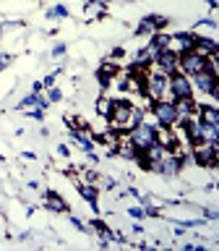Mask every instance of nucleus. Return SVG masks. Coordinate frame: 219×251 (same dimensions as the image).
<instances>
[{
	"label": "nucleus",
	"mask_w": 219,
	"mask_h": 251,
	"mask_svg": "<svg viewBox=\"0 0 219 251\" xmlns=\"http://www.w3.org/2000/svg\"><path fill=\"white\" fill-rule=\"evenodd\" d=\"M156 139H159V128L152 126V123H146V121H141L138 126H133V128L128 131V141L138 149V152H144L146 147H152Z\"/></svg>",
	"instance_id": "obj_2"
},
{
	"label": "nucleus",
	"mask_w": 219,
	"mask_h": 251,
	"mask_svg": "<svg viewBox=\"0 0 219 251\" xmlns=\"http://www.w3.org/2000/svg\"><path fill=\"white\" fill-rule=\"evenodd\" d=\"M70 223H73V225L78 227V230H84V223H81V220H78V217H73V220H70Z\"/></svg>",
	"instance_id": "obj_27"
},
{
	"label": "nucleus",
	"mask_w": 219,
	"mask_h": 251,
	"mask_svg": "<svg viewBox=\"0 0 219 251\" xmlns=\"http://www.w3.org/2000/svg\"><path fill=\"white\" fill-rule=\"evenodd\" d=\"M214 60H217V58H209V55H203V52H198V50L193 47V50L177 55V68H180V74H185L188 78H191V76H196V74H198V71H203V68L217 71Z\"/></svg>",
	"instance_id": "obj_1"
},
{
	"label": "nucleus",
	"mask_w": 219,
	"mask_h": 251,
	"mask_svg": "<svg viewBox=\"0 0 219 251\" xmlns=\"http://www.w3.org/2000/svg\"><path fill=\"white\" fill-rule=\"evenodd\" d=\"M97 113H99L102 118H110V113H112V100L99 97V100H97Z\"/></svg>",
	"instance_id": "obj_16"
},
{
	"label": "nucleus",
	"mask_w": 219,
	"mask_h": 251,
	"mask_svg": "<svg viewBox=\"0 0 219 251\" xmlns=\"http://www.w3.org/2000/svg\"><path fill=\"white\" fill-rule=\"evenodd\" d=\"M167 78H170V76H164L162 71L149 74V76L144 78V97H146L149 102L164 100V97H167Z\"/></svg>",
	"instance_id": "obj_4"
},
{
	"label": "nucleus",
	"mask_w": 219,
	"mask_h": 251,
	"mask_svg": "<svg viewBox=\"0 0 219 251\" xmlns=\"http://www.w3.org/2000/svg\"><path fill=\"white\" fill-rule=\"evenodd\" d=\"M63 52H66V45H55L52 47V55H63Z\"/></svg>",
	"instance_id": "obj_25"
},
{
	"label": "nucleus",
	"mask_w": 219,
	"mask_h": 251,
	"mask_svg": "<svg viewBox=\"0 0 219 251\" xmlns=\"http://www.w3.org/2000/svg\"><path fill=\"white\" fill-rule=\"evenodd\" d=\"M136 34H154V26H152V21H149V16L136 26Z\"/></svg>",
	"instance_id": "obj_20"
},
{
	"label": "nucleus",
	"mask_w": 219,
	"mask_h": 251,
	"mask_svg": "<svg viewBox=\"0 0 219 251\" xmlns=\"http://www.w3.org/2000/svg\"><path fill=\"white\" fill-rule=\"evenodd\" d=\"M47 16H50V19H66V16H68V8H66V5H55V8H50V11H47Z\"/></svg>",
	"instance_id": "obj_19"
},
{
	"label": "nucleus",
	"mask_w": 219,
	"mask_h": 251,
	"mask_svg": "<svg viewBox=\"0 0 219 251\" xmlns=\"http://www.w3.org/2000/svg\"><path fill=\"white\" fill-rule=\"evenodd\" d=\"M196 50L203 52V55H209V58H217L219 45H217L214 37H198V34H196Z\"/></svg>",
	"instance_id": "obj_11"
},
{
	"label": "nucleus",
	"mask_w": 219,
	"mask_h": 251,
	"mask_svg": "<svg viewBox=\"0 0 219 251\" xmlns=\"http://www.w3.org/2000/svg\"><path fill=\"white\" fill-rule=\"evenodd\" d=\"M102 13H105V3H102V0H89V3L84 5V16H86V19H99Z\"/></svg>",
	"instance_id": "obj_15"
},
{
	"label": "nucleus",
	"mask_w": 219,
	"mask_h": 251,
	"mask_svg": "<svg viewBox=\"0 0 219 251\" xmlns=\"http://www.w3.org/2000/svg\"><path fill=\"white\" fill-rule=\"evenodd\" d=\"M11 55H0V68H8V66H11Z\"/></svg>",
	"instance_id": "obj_23"
},
{
	"label": "nucleus",
	"mask_w": 219,
	"mask_h": 251,
	"mask_svg": "<svg viewBox=\"0 0 219 251\" xmlns=\"http://www.w3.org/2000/svg\"><path fill=\"white\" fill-rule=\"evenodd\" d=\"M193 162L198 168H214L217 165V144H209V141L196 144L193 147Z\"/></svg>",
	"instance_id": "obj_7"
},
{
	"label": "nucleus",
	"mask_w": 219,
	"mask_h": 251,
	"mask_svg": "<svg viewBox=\"0 0 219 251\" xmlns=\"http://www.w3.org/2000/svg\"><path fill=\"white\" fill-rule=\"evenodd\" d=\"M117 71H120V68H117L115 66V63H102V68L97 71V81H99V86H110V81H112V78L117 76Z\"/></svg>",
	"instance_id": "obj_12"
},
{
	"label": "nucleus",
	"mask_w": 219,
	"mask_h": 251,
	"mask_svg": "<svg viewBox=\"0 0 219 251\" xmlns=\"http://www.w3.org/2000/svg\"><path fill=\"white\" fill-rule=\"evenodd\" d=\"M149 110L154 113V118H156V123L162 126V128H172V126L177 123V118H180V113H177V107H175V102L172 100H154V102H149Z\"/></svg>",
	"instance_id": "obj_3"
},
{
	"label": "nucleus",
	"mask_w": 219,
	"mask_h": 251,
	"mask_svg": "<svg viewBox=\"0 0 219 251\" xmlns=\"http://www.w3.org/2000/svg\"><path fill=\"white\" fill-rule=\"evenodd\" d=\"M206 3H209L211 8H217V0H206Z\"/></svg>",
	"instance_id": "obj_28"
},
{
	"label": "nucleus",
	"mask_w": 219,
	"mask_h": 251,
	"mask_svg": "<svg viewBox=\"0 0 219 251\" xmlns=\"http://www.w3.org/2000/svg\"><path fill=\"white\" fill-rule=\"evenodd\" d=\"M206 217H209V220H217L219 212H217V209H206Z\"/></svg>",
	"instance_id": "obj_26"
},
{
	"label": "nucleus",
	"mask_w": 219,
	"mask_h": 251,
	"mask_svg": "<svg viewBox=\"0 0 219 251\" xmlns=\"http://www.w3.org/2000/svg\"><path fill=\"white\" fill-rule=\"evenodd\" d=\"M172 45H175L177 47V55L180 52H188V50H193V47H196V34H193V31H177V34H172L170 37V47Z\"/></svg>",
	"instance_id": "obj_9"
},
{
	"label": "nucleus",
	"mask_w": 219,
	"mask_h": 251,
	"mask_svg": "<svg viewBox=\"0 0 219 251\" xmlns=\"http://www.w3.org/2000/svg\"><path fill=\"white\" fill-rule=\"evenodd\" d=\"M55 84V74H50V76H47L44 78V81H42V86H47V89H50V86Z\"/></svg>",
	"instance_id": "obj_24"
},
{
	"label": "nucleus",
	"mask_w": 219,
	"mask_h": 251,
	"mask_svg": "<svg viewBox=\"0 0 219 251\" xmlns=\"http://www.w3.org/2000/svg\"><path fill=\"white\" fill-rule=\"evenodd\" d=\"M154 66H156V71H162L164 76H172L177 71V52L172 50V47H164L162 52L154 55Z\"/></svg>",
	"instance_id": "obj_8"
},
{
	"label": "nucleus",
	"mask_w": 219,
	"mask_h": 251,
	"mask_svg": "<svg viewBox=\"0 0 219 251\" xmlns=\"http://www.w3.org/2000/svg\"><path fill=\"white\" fill-rule=\"evenodd\" d=\"M167 94L172 97V102L175 100H183V97H191L193 94V86H191V78H188L185 74H172L167 78Z\"/></svg>",
	"instance_id": "obj_6"
},
{
	"label": "nucleus",
	"mask_w": 219,
	"mask_h": 251,
	"mask_svg": "<svg viewBox=\"0 0 219 251\" xmlns=\"http://www.w3.org/2000/svg\"><path fill=\"white\" fill-rule=\"evenodd\" d=\"M73 141H78V144H81V149H84V152H91V149H94V141L89 139V136H84V133L81 131H73Z\"/></svg>",
	"instance_id": "obj_17"
},
{
	"label": "nucleus",
	"mask_w": 219,
	"mask_h": 251,
	"mask_svg": "<svg viewBox=\"0 0 219 251\" xmlns=\"http://www.w3.org/2000/svg\"><path fill=\"white\" fill-rule=\"evenodd\" d=\"M196 121L203 123V126H219L217 105H198V110H196Z\"/></svg>",
	"instance_id": "obj_10"
},
{
	"label": "nucleus",
	"mask_w": 219,
	"mask_h": 251,
	"mask_svg": "<svg viewBox=\"0 0 219 251\" xmlns=\"http://www.w3.org/2000/svg\"><path fill=\"white\" fill-rule=\"evenodd\" d=\"M78 194H81L84 199L91 204V209H97V199H99V188H97V186H91V183H81V186H78Z\"/></svg>",
	"instance_id": "obj_13"
},
{
	"label": "nucleus",
	"mask_w": 219,
	"mask_h": 251,
	"mask_svg": "<svg viewBox=\"0 0 219 251\" xmlns=\"http://www.w3.org/2000/svg\"><path fill=\"white\" fill-rule=\"evenodd\" d=\"M128 215H131V217H136V220H141V217H144V209H141V207H131V209H128Z\"/></svg>",
	"instance_id": "obj_22"
},
{
	"label": "nucleus",
	"mask_w": 219,
	"mask_h": 251,
	"mask_svg": "<svg viewBox=\"0 0 219 251\" xmlns=\"http://www.w3.org/2000/svg\"><path fill=\"white\" fill-rule=\"evenodd\" d=\"M191 86L198 92H206L211 100L219 97V78H217V71H211V68H203L196 76H191Z\"/></svg>",
	"instance_id": "obj_5"
},
{
	"label": "nucleus",
	"mask_w": 219,
	"mask_h": 251,
	"mask_svg": "<svg viewBox=\"0 0 219 251\" xmlns=\"http://www.w3.org/2000/svg\"><path fill=\"white\" fill-rule=\"evenodd\" d=\"M60 89H55V86H50V94H47V102H60Z\"/></svg>",
	"instance_id": "obj_21"
},
{
	"label": "nucleus",
	"mask_w": 219,
	"mask_h": 251,
	"mask_svg": "<svg viewBox=\"0 0 219 251\" xmlns=\"http://www.w3.org/2000/svg\"><path fill=\"white\" fill-rule=\"evenodd\" d=\"M44 204H47V209H52V212H68V204L60 199L55 191H47V199H44Z\"/></svg>",
	"instance_id": "obj_14"
},
{
	"label": "nucleus",
	"mask_w": 219,
	"mask_h": 251,
	"mask_svg": "<svg viewBox=\"0 0 219 251\" xmlns=\"http://www.w3.org/2000/svg\"><path fill=\"white\" fill-rule=\"evenodd\" d=\"M149 21H152V26H154V31H159V29H164L167 26V16H149Z\"/></svg>",
	"instance_id": "obj_18"
}]
</instances>
